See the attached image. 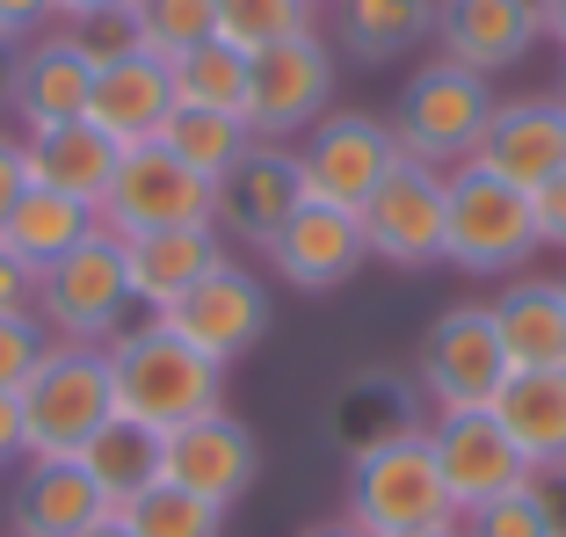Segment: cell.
I'll list each match as a JSON object with an SVG mask.
<instances>
[{"label":"cell","mask_w":566,"mask_h":537,"mask_svg":"<svg viewBox=\"0 0 566 537\" xmlns=\"http://www.w3.org/2000/svg\"><path fill=\"white\" fill-rule=\"evenodd\" d=\"M109 386H117L124 421H138L153 436H175V429L226 407V364L189 349L167 319H138L109 341Z\"/></svg>","instance_id":"cell-1"},{"label":"cell","mask_w":566,"mask_h":537,"mask_svg":"<svg viewBox=\"0 0 566 537\" xmlns=\"http://www.w3.org/2000/svg\"><path fill=\"white\" fill-rule=\"evenodd\" d=\"M22 400V443L30 457H81L87 443L117 421V386H109V349L87 341H51L44 364L30 370Z\"/></svg>","instance_id":"cell-2"},{"label":"cell","mask_w":566,"mask_h":537,"mask_svg":"<svg viewBox=\"0 0 566 537\" xmlns=\"http://www.w3.org/2000/svg\"><path fill=\"white\" fill-rule=\"evenodd\" d=\"M349 523L364 537H407V530L458 523L429 451V429H400V436L370 443L364 457H349Z\"/></svg>","instance_id":"cell-3"},{"label":"cell","mask_w":566,"mask_h":537,"mask_svg":"<svg viewBox=\"0 0 566 537\" xmlns=\"http://www.w3.org/2000/svg\"><path fill=\"white\" fill-rule=\"evenodd\" d=\"M494 109H501L494 81H480V73H465V66H450V59H429V66L400 87L392 138H400L407 160L450 175V168H472V152H480Z\"/></svg>","instance_id":"cell-4"},{"label":"cell","mask_w":566,"mask_h":537,"mask_svg":"<svg viewBox=\"0 0 566 537\" xmlns=\"http://www.w3.org/2000/svg\"><path fill=\"white\" fill-rule=\"evenodd\" d=\"M421 400L436 414H494L501 386L516 378L509 364V341L494 327V305H450V313L429 319V335H421Z\"/></svg>","instance_id":"cell-5"},{"label":"cell","mask_w":566,"mask_h":537,"mask_svg":"<svg viewBox=\"0 0 566 537\" xmlns=\"http://www.w3.org/2000/svg\"><path fill=\"white\" fill-rule=\"evenodd\" d=\"M537 254L531 197L494 182L486 168H450V211H443V262L465 276H516Z\"/></svg>","instance_id":"cell-6"},{"label":"cell","mask_w":566,"mask_h":537,"mask_svg":"<svg viewBox=\"0 0 566 537\" xmlns=\"http://www.w3.org/2000/svg\"><path fill=\"white\" fill-rule=\"evenodd\" d=\"M132 276H124V240L95 233L66 254V262L44 268V298H36V319H44L51 341H87V349H109V341L132 327Z\"/></svg>","instance_id":"cell-7"},{"label":"cell","mask_w":566,"mask_h":537,"mask_svg":"<svg viewBox=\"0 0 566 537\" xmlns=\"http://www.w3.org/2000/svg\"><path fill=\"white\" fill-rule=\"evenodd\" d=\"M102 233H167V225H211L218 219V182L211 175H197L189 160H175V152L153 138V146H124L117 160V182H109V197H102Z\"/></svg>","instance_id":"cell-8"},{"label":"cell","mask_w":566,"mask_h":537,"mask_svg":"<svg viewBox=\"0 0 566 537\" xmlns=\"http://www.w3.org/2000/svg\"><path fill=\"white\" fill-rule=\"evenodd\" d=\"M400 168V138L370 109H327L298 146V182L305 203H334V211H364L370 189Z\"/></svg>","instance_id":"cell-9"},{"label":"cell","mask_w":566,"mask_h":537,"mask_svg":"<svg viewBox=\"0 0 566 537\" xmlns=\"http://www.w3.org/2000/svg\"><path fill=\"white\" fill-rule=\"evenodd\" d=\"M334 109V51L319 30L248 59V131L262 146H291Z\"/></svg>","instance_id":"cell-10"},{"label":"cell","mask_w":566,"mask_h":537,"mask_svg":"<svg viewBox=\"0 0 566 537\" xmlns=\"http://www.w3.org/2000/svg\"><path fill=\"white\" fill-rule=\"evenodd\" d=\"M443 211H450V175L421 168V160L400 152V168L385 175V182L370 189V203L356 211L370 262H385V268H436L443 262Z\"/></svg>","instance_id":"cell-11"},{"label":"cell","mask_w":566,"mask_h":537,"mask_svg":"<svg viewBox=\"0 0 566 537\" xmlns=\"http://www.w3.org/2000/svg\"><path fill=\"white\" fill-rule=\"evenodd\" d=\"M160 480L197 494V502H211V508H233V502H248V487L262 480V443H254V429L240 414L218 407V414L160 436Z\"/></svg>","instance_id":"cell-12"},{"label":"cell","mask_w":566,"mask_h":537,"mask_svg":"<svg viewBox=\"0 0 566 537\" xmlns=\"http://www.w3.org/2000/svg\"><path fill=\"white\" fill-rule=\"evenodd\" d=\"M160 319L189 341V349L211 356V364H240V356L269 335V291L254 284V268L218 262L211 276H203V284H189Z\"/></svg>","instance_id":"cell-13"},{"label":"cell","mask_w":566,"mask_h":537,"mask_svg":"<svg viewBox=\"0 0 566 537\" xmlns=\"http://www.w3.org/2000/svg\"><path fill=\"white\" fill-rule=\"evenodd\" d=\"M429 451H436V472H443L458 516H472V508L501 502V494H516L531 480V465L516 457V443H509V429L494 414H436Z\"/></svg>","instance_id":"cell-14"},{"label":"cell","mask_w":566,"mask_h":537,"mask_svg":"<svg viewBox=\"0 0 566 537\" xmlns=\"http://www.w3.org/2000/svg\"><path fill=\"white\" fill-rule=\"evenodd\" d=\"M472 168H486L494 182L537 197L552 175H566V102L559 95L501 102L494 124H486V138H480V152H472Z\"/></svg>","instance_id":"cell-15"},{"label":"cell","mask_w":566,"mask_h":537,"mask_svg":"<svg viewBox=\"0 0 566 537\" xmlns=\"http://www.w3.org/2000/svg\"><path fill=\"white\" fill-rule=\"evenodd\" d=\"M537 36H545V15H537L531 0H436V44H443V59L480 73V81L523 66L537 51Z\"/></svg>","instance_id":"cell-16"},{"label":"cell","mask_w":566,"mask_h":537,"mask_svg":"<svg viewBox=\"0 0 566 537\" xmlns=\"http://www.w3.org/2000/svg\"><path fill=\"white\" fill-rule=\"evenodd\" d=\"M305 203V182H298V152L291 146H262L254 138L248 160L240 168L218 175V240H254V248H269V240L291 225V211Z\"/></svg>","instance_id":"cell-17"},{"label":"cell","mask_w":566,"mask_h":537,"mask_svg":"<svg viewBox=\"0 0 566 537\" xmlns=\"http://www.w3.org/2000/svg\"><path fill=\"white\" fill-rule=\"evenodd\" d=\"M262 254L276 262L283 284H298V291H334V284H349L356 268L370 262L356 211H334V203H298L291 225H283Z\"/></svg>","instance_id":"cell-18"},{"label":"cell","mask_w":566,"mask_h":537,"mask_svg":"<svg viewBox=\"0 0 566 537\" xmlns=\"http://www.w3.org/2000/svg\"><path fill=\"white\" fill-rule=\"evenodd\" d=\"M87 95H95V59L73 44V30H44L15 51V117L30 124V131L81 124Z\"/></svg>","instance_id":"cell-19"},{"label":"cell","mask_w":566,"mask_h":537,"mask_svg":"<svg viewBox=\"0 0 566 537\" xmlns=\"http://www.w3.org/2000/svg\"><path fill=\"white\" fill-rule=\"evenodd\" d=\"M109 523V502L81 472V457H30L8 494V530L15 537H87Z\"/></svg>","instance_id":"cell-20"},{"label":"cell","mask_w":566,"mask_h":537,"mask_svg":"<svg viewBox=\"0 0 566 537\" xmlns=\"http://www.w3.org/2000/svg\"><path fill=\"white\" fill-rule=\"evenodd\" d=\"M124 146L102 138L95 124H51V131H22V168H30V189H51V197H73L87 211H102L109 182H117Z\"/></svg>","instance_id":"cell-21"},{"label":"cell","mask_w":566,"mask_h":537,"mask_svg":"<svg viewBox=\"0 0 566 537\" xmlns=\"http://www.w3.org/2000/svg\"><path fill=\"white\" fill-rule=\"evenodd\" d=\"M218 262H226L218 225H167V233L124 240V276H132V298L146 305V319H160L167 305L182 298L189 284H203Z\"/></svg>","instance_id":"cell-22"},{"label":"cell","mask_w":566,"mask_h":537,"mask_svg":"<svg viewBox=\"0 0 566 537\" xmlns=\"http://www.w3.org/2000/svg\"><path fill=\"white\" fill-rule=\"evenodd\" d=\"M175 117V81H167L160 59L132 51L117 66H95V95H87V124L117 146H153Z\"/></svg>","instance_id":"cell-23"},{"label":"cell","mask_w":566,"mask_h":537,"mask_svg":"<svg viewBox=\"0 0 566 537\" xmlns=\"http://www.w3.org/2000/svg\"><path fill=\"white\" fill-rule=\"evenodd\" d=\"M494 421L509 429L531 480H566V370H516L494 400Z\"/></svg>","instance_id":"cell-24"},{"label":"cell","mask_w":566,"mask_h":537,"mask_svg":"<svg viewBox=\"0 0 566 537\" xmlns=\"http://www.w3.org/2000/svg\"><path fill=\"white\" fill-rule=\"evenodd\" d=\"M494 327L516 370H566V291L559 276H523L494 298Z\"/></svg>","instance_id":"cell-25"},{"label":"cell","mask_w":566,"mask_h":537,"mask_svg":"<svg viewBox=\"0 0 566 537\" xmlns=\"http://www.w3.org/2000/svg\"><path fill=\"white\" fill-rule=\"evenodd\" d=\"M81 472L95 480L102 502H109V516H124L138 494L160 487V436L117 414V421H109V429H102V436L81 451Z\"/></svg>","instance_id":"cell-26"},{"label":"cell","mask_w":566,"mask_h":537,"mask_svg":"<svg viewBox=\"0 0 566 537\" xmlns=\"http://www.w3.org/2000/svg\"><path fill=\"white\" fill-rule=\"evenodd\" d=\"M102 219L87 211V203L73 197H51V189H30V197L15 203V219H8V233H0V248L15 254V262H30L36 276H44L51 262H66L81 240H95Z\"/></svg>","instance_id":"cell-27"},{"label":"cell","mask_w":566,"mask_h":537,"mask_svg":"<svg viewBox=\"0 0 566 537\" xmlns=\"http://www.w3.org/2000/svg\"><path fill=\"white\" fill-rule=\"evenodd\" d=\"M334 8H342V51L364 66H385L436 36V0H334Z\"/></svg>","instance_id":"cell-28"},{"label":"cell","mask_w":566,"mask_h":537,"mask_svg":"<svg viewBox=\"0 0 566 537\" xmlns=\"http://www.w3.org/2000/svg\"><path fill=\"white\" fill-rule=\"evenodd\" d=\"M167 81H175V109H226V117L248 124V59H240L233 44H197L182 51L175 66H167Z\"/></svg>","instance_id":"cell-29"},{"label":"cell","mask_w":566,"mask_h":537,"mask_svg":"<svg viewBox=\"0 0 566 537\" xmlns=\"http://www.w3.org/2000/svg\"><path fill=\"white\" fill-rule=\"evenodd\" d=\"M160 146L175 152V160H189L197 175H226V168H240L248 160V146H254V131L240 117H226V109H175L167 117V131H160Z\"/></svg>","instance_id":"cell-30"},{"label":"cell","mask_w":566,"mask_h":537,"mask_svg":"<svg viewBox=\"0 0 566 537\" xmlns=\"http://www.w3.org/2000/svg\"><path fill=\"white\" fill-rule=\"evenodd\" d=\"M132 22H138V51L175 66L182 51L218 36V0H132Z\"/></svg>","instance_id":"cell-31"},{"label":"cell","mask_w":566,"mask_h":537,"mask_svg":"<svg viewBox=\"0 0 566 537\" xmlns=\"http://www.w3.org/2000/svg\"><path fill=\"white\" fill-rule=\"evenodd\" d=\"M305 30H313V0H218V44H233L240 59L276 51Z\"/></svg>","instance_id":"cell-32"},{"label":"cell","mask_w":566,"mask_h":537,"mask_svg":"<svg viewBox=\"0 0 566 537\" xmlns=\"http://www.w3.org/2000/svg\"><path fill=\"white\" fill-rule=\"evenodd\" d=\"M458 530L465 537H566V516H559L552 480H523L516 494H501V502L458 516Z\"/></svg>","instance_id":"cell-33"},{"label":"cell","mask_w":566,"mask_h":537,"mask_svg":"<svg viewBox=\"0 0 566 537\" xmlns=\"http://www.w3.org/2000/svg\"><path fill=\"white\" fill-rule=\"evenodd\" d=\"M117 523L132 537H226V508L197 502V494H182V487H167V480L153 494H138Z\"/></svg>","instance_id":"cell-34"},{"label":"cell","mask_w":566,"mask_h":537,"mask_svg":"<svg viewBox=\"0 0 566 537\" xmlns=\"http://www.w3.org/2000/svg\"><path fill=\"white\" fill-rule=\"evenodd\" d=\"M44 349H51L44 319L0 313V392H22V386H30V370L44 364Z\"/></svg>","instance_id":"cell-35"},{"label":"cell","mask_w":566,"mask_h":537,"mask_svg":"<svg viewBox=\"0 0 566 537\" xmlns=\"http://www.w3.org/2000/svg\"><path fill=\"white\" fill-rule=\"evenodd\" d=\"M66 30H73V44H81L95 66H117V59H132V51H138L132 8H117V15H87V22H66Z\"/></svg>","instance_id":"cell-36"},{"label":"cell","mask_w":566,"mask_h":537,"mask_svg":"<svg viewBox=\"0 0 566 537\" xmlns=\"http://www.w3.org/2000/svg\"><path fill=\"white\" fill-rule=\"evenodd\" d=\"M36 298H44V276H36L30 262H15V254L0 248V313L36 319Z\"/></svg>","instance_id":"cell-37"},{"label":"cell","mask_w":566,"mask_h":537,"mask_svg":"<svg viewBox=\"0 0 566 537\" xmlns=\"http://www.w3.org/2000/svg\"><path fill=\"white\" fill-rule=\"evenodd\" d=\"M51 30V0H0V51H22Z\"/></svg>","instance_id":"cell-38"},{"label":"cell","mask_w":566,"mask_h":537,"mask_svg":"<svg viewBox=\"0 0 566 537\" xmlns=\"http://www.w3.org/2000/svg\"><path fill=\"white\" fill-rule=\"evenodd\" d=\"M531 219H537V248L566 254V175H552V182L531 197Z\"/></svg>","instance_id":"cell-39"},{"label":"cell","mask_w":566,"mask_h":537,"mask_svg":"<svg viewBox=\"0 0 566 537\" xmlns=\"http://www.w3.org/2000/svg\"><path fill=\"white\" fill-rule=\"evenodd\" d=\"M30 197V168H22V138L0 131V233H8V219H15V203Z\"/></svg>","instance_id":"cell-40"},{"label":"cell","mask_w":566,"mask_h":537,"mask_svg":"<svg viewBox=\"0 0 566 537\" xmlns=\"http://www.w3.org/2000/svg\"><path fill=\"white\" fill-rule=\"evenodd\" d=\"M15 457H30V443H22V400L0 392V465H15Z\"/></svg>","instance_id":"cell-41"},{"label":"cell","mask_w":566,"mask_h":537,"mask_svg":"<svg viewBox=\"0 0 566 537\" xmlns=\"http://www.w3.org/2000/svg\"><path fill=\"white\" fill-rule=\"evenodd\" d=\"M117 8H132V0H51V15H66V22H87V15H117Z\"/></svg>","instance_id":"cell-42"},{"label":"cell","mask_w":566,"mask_h":537,"mask_svg":"<svg viewBox=\"0 0 566 537\" xmlns=\"http://www.w3.org/2000/svg\"><path fill=\"white\" fill-rule=\"evenodd\" d=\"M537 15H545V36L566 44V0H537Z\"/></svg>","instance_id":"cell-43"},{"label":"cell","mask_w":566,"mask_h":537,"mask_svg":"<svg viewBox=\"0 0 566 537\" xmlns=\"http://www.w3.org/2000/svg\"><path fill=\"white\" fill-rule=\"evenodd\" d=\"M0 109H15V51H0Z\"/></svg>","instance_id":"cell-44"},{"label":"cell","mask_w":566,"mask_h":537,"mask_svg":"<svg viewBox=\"0 0 566 537\" xmlns=\"http://www.w3.org/2000/svg\"><path fill=\"white\" fill-rule=\"evenodd\" d=\"M305 537H364V530H356V523L342 516V523H313V530H305Z\"/></svg>","instance_id":"cell-45"},{"label":"cell","mask_w":566,"mask_h":537,"mask_svg":"<svg viewBox=\"0 0 566 537\" xmlns=\"http://www.w3.org/2000/svg\"><path fill=\"white\" fill-rule=\"evenodd\" d=\"M407 537H465L458 523H436V530H407Z\"/></svg>","instance_id":"cell-46"},{"label":"cell","mask_w":566,"mask_h":537,"mask_svg":"<svg viewBox=\"0 0 566 537\" xmlns=\"http://www.w3.org/2000/svg\"><path fill=\"white\" fill-rule=\"evenodd\" d=\"M87 537H132V530H124V523L109 516V523H102V530H87Z\"/></svg>","instance_id":"cell-47"},{"label":"cell","mask_w":566,"mask_h":537,"mask_svg":"<svg viewBox=\"0 0 566 537\" xmlns=\"http://www.w3.org/2000/svg\"><path fill=\"white\" fill-rule=\"evenodd\" d=\"M559 102H566V73H559Z\"/></svg>","instance_id":"cell-48"},{"label":"cell","mask_w":566,"mask_h":537,"mask_svg":"<svg viewBox=\"0 0 566 537\" xmlns=\"http://www.w3.org/2000/svg\"><path fill=\"white\" fill-rule=\"evenodd\" d=\"M559 291H566V276H559Z\"/></svg>","instance_id":"cell-49"}]
</instances>
